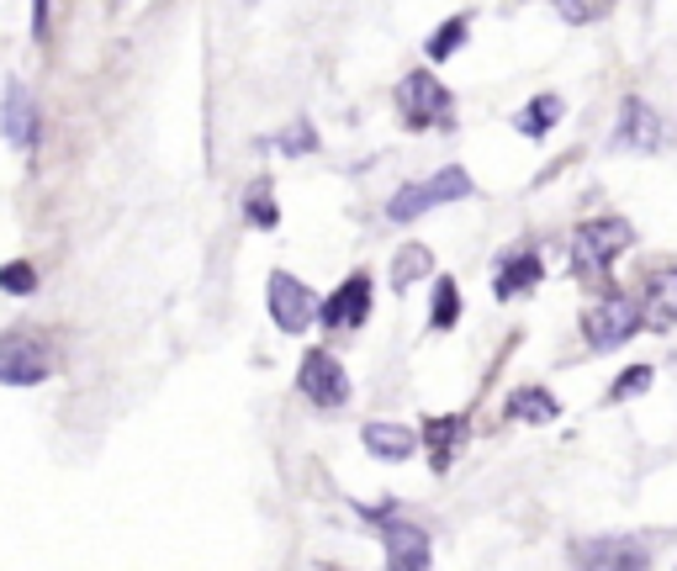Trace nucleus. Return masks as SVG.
Instances as JSON below:
<instances>
[{"instance_id": "f8f14e48", "label": "nucleus", "mask_w": 677, "mask_h": 571, "mask_svg": "<svg viewBox=\"0 0 677 571\" xmlns=\"http://www.w3.org/2000/svg\"><path fill=\"white\" fill-rule=\"evenodd\" d=\"M466 434H472V423H466V413H444V419H424V445H429V460H435V471H450V460L461 455V445H466Z\"/></svg>"}, {"instance_id": "aec40b11", "label": "nucleus", "mask_w": 677, "mask_h": 571, "mask_svg": "<svg viewBox=\"0 0 677 571\" xmlns=\"http://www.w3.org/2000/svg\"><path fill=\"white\" fill-rule=\"evenodd\" d=\"M429 271H435V254H429L424 243H408V249L397 254V265H392V286H397V292H408L413 281H418V275H429Z\"/></svg>"}, {"instance_id": "9d476101", "label": "nucleus", "mask_w": 677, "mask_h": 571, "mask_svg": "<svg viewBox=\"0 0 677 571\" xmlns=\"http://www.w3.org/2000/svg\"><path fill=\"white\" fill-rule=\"evenodd\" d=\"M382 545H386V571H429V535L424 529H413L403 518H386Z\"/></svg>"}, {"instance_id": "0eeeda50", "label": "nucleus", "mask_w": 677, "mask_h": 571, "mask_svg": "<svg viewBox=\"0 0 677 571\" xmlns=\"http://www.w3.org/2000/svg\"><path fill=\"white\" fill-rule=\"evenodd\" d=\"M397 106H403V122H408V127H450V112H455L450 91H444L435 75H424V69L397 85Z\"/></svg>"}, {"instance_id": "7ed1b4c3", "label": "nucleus", "mask_w": 677, "mask_h": 571, "mask_svg": "<svg viewBox=\"0 0 677 571\" xmlns=\"http://www.w3.org/2000/svg\"><path fill=\"white\" fill-rule=\"evenodd\" d=\"M476 185H472V175L466 170H440V175H429V181H413V185H403L392 202H386V217L392 222H413V217H424V212H435V207H450V202H466Z\"/></svg>"}, {"instance_id": "a878e982", "label": "nucleus", "mask_w": 677, "mask_h": 571, "mask_svg": "<svg viewBox=\"0 0 677 571\" xmlns=\"http://www.w3.org/2000/svg\"><path fill=\"white\" fill-rule=\"evenodd\" d=\"M48 11H54V0H32V37H37V43H43V37H48V27H54V16H48Z\"/></svg>"}, {"instance_id": "bb28decb", "label": "nucleus", "mask_w": 677, "mask_h": 571, "mask_svg": "<svg viewBox=\"0 0 677 571\" xmlns=\"http://www.w3.org/2000/svg\"><path fill=\"white\" fill-rule=\"evenodd\" d=\"M328 571H334V567H328Z\"/></svg>"}, {"instance_id": "39448f33", "label": "nucleus", "mask_w": 677, "mask_h": 571, "mask_svg": "<svg viewBox=\"0 0 677 571\" xmlns=\"http://www.w3.org/2000/svg\"><path fill=\"white\" fill-rule=\"evenodd\" d=\"M266 301H270V318H275V329L281 333H307L313 329V318H318L313 286H302L292 271H270Z\"/></svg>"}, {"instance_id": "412c9836", "label": "nucleus", "mask_w": 677, "mask_h": 571, "mask_svg": "<svg viewBox=\"0 0 677 571\" xmlns=\"http://www.w3.org/2000/svg\"><path fill=\"white\" fill-rule=\"evenodd\" d=\"M466 32H472V22H466V16H450V22H444V27L429 37V59L444 64L450 54H455V48H461V43H466Z\"/></svg>"}, {"instance_id": "4468645a", "label": "nucleus", "mask_w": 677, "mask_h": 571, "mask_svg": "<svg viewBox=\"0 0 677 571\" xmlns=\"http://www.w3.org/2000/svg\"><path fill=\"white\" fill-rule=\"evenodd\" d=\"M583 556H588L598 571H646L651 567L646 545H635V540H598V545H588Z\"/></svg>"}, {"instance_id": "dca6fc26", "label": "nucleus", "mask_w": 677, "mask_h": 571, "mask_svg": "<svg viewBox=\"0 0 677 571\" xmlns=\"http://www.w3.org/2000/svg\"><path fill=\"white\" fill-rule=\"evenodd\" d=\"M540 275H545V265H540V254H514V260H503V271H498V297H524V292H534L540 286Z\"/></svg>"}, {"instance_id": "f257e3e1", "label": "nucleus", "mask_w": 677, "mask_h": 571, "mask_svg": "<svg viewBox=\"0 0 677 571\" xmlns=\"http://www.w3.org/2000/svg\"><path fill=\"white\" fill-rule=\"evenodd\" d=\"M635 243V228L624 222V217H593L577 228V239H572V260H577V275L598 286V292H609V265H614L619 254Z\"/></svg>"}, {"instance_id": "423d86ee", "label": "nucleus", "mask_w": 677, "mask_h": 571, "mask_svg": "<svg viewBox=\"0 0 677 571\" xmlns=\"http://www.w3.org/2000/svg\"><path fill=\"white\" fill-rule=\"evenodd\" d=\"M296 391L313 408H345L350 402V376H345V365L334 361L328 350H307L302 365H296Z\"/></svg>"}, {"instance_id": "6e6552de", "label": "nucleus", "mask_w": 677, "mask_h": 571, "mask_svg": "<svg viewBox=\"0 0 677 571\" xmlns=\"http://www.w3.org/2000/svg\"><path fill=\"white\" fill-rule=\"evenodd\" d=\"M365 312H371V275L365 271H354L339 292L328 301H318V323L324 329H334V333H350V329H360L365 323Z\"/></svg>"}, {"instance_id": "4be33fe9", "label": "nucleus", "mask_w": 677, "mask_h": 571, "mask_svg": "<svg viewBox=\"0 0 677 571\" xmlns=\"http://www.w3.org/2000/svg\"><path fill=\"white\" fill-rule=\"evenodd\" d=\"M275 149H281V153H292V159H296V153H313V149H318V133H313V122H302V117H296L292 127H286V133L275 138Z\"/></svg>"}, {"instance_id": "a211bd4d", "label": "nucleus", "mask_w": 677, "mask_h": 571, "mask_svg": "<svg viewBox=\"0 0 677 571\" xmlns=\"http://www.w3.org/2000/svg\"><path fill=\"white\" fill-rule=\"evenodd\" d=\"M244 217H249V228H260V233H270V228L281 222V207H275V191H270L266 175L249 185V196H244Z\"/></svg>"}, {"instance_id": "5701e85b", "label": "nucleus", "mask_w": 677, "mask_h": 571, "mask_svg": "<svg viewBox=\"0 0 677 571\" xmlns=\"http://www.w3.org/2000/svg\"><path fill=\"white\" fill-rule=\"evenodd\" d=\"M455 312H461V292H455V281H440L435 286V329H455Z\"/></svg>"}, {"instance_id": "f03ea898", "label": "nucleus", "mask_w": 677, "mask_h": 571, "mask_svg": "<svg viewBox=\"0 0 677 571\" xmlns=\"http://www.w3.org/2000/svg\"><path fill=\"white\" fill-rule=\"evenodd\" d=\"M59 365V350L43 329L0 333V387H43Z\"/></svg>"}, {"instance_id": "f3484780", "label": "nucleus", "mask_w": 677, "mask_h": 571, "mask_svg": "<svg viewBox=\"0 0 677 571\" xmlns=\"http://www.w3.org/2000/svg\"><path fill=\"white\" fill-rule=\"evenodd\" d=\"M561 112H566V101H561V95H534L530 106L519 112V122H514V127H519L524 138H545V133L561 122Z\"/></svg>"}, {"instance_id": "20e7f679", "label": "nucleus", "mask_w": 677, "mask_h": 571, "mask_svg": "<svg viewBox=\"0 0 677 571\" xmlns=\"http://www.w3.org/2000/svg\"><path fill=\"white\" fill-rule=\"evenodd\" d=\"M635 333H641V301L624 292H598V301L583 312V339L593 350H619Z\"/></svg>"}, {"instance_id": "6ab92c4d", "label": "nucleus", "mask_w": 677, "mask_h": 571, "mask_svg": "<svg viewBox=\"0 0 677 571\" xmlns=\"http://www.w3.org/2000/svg\"><path fill=\"white\" fill-rule=\"evenodd\" d=\"M0 292L5 297H37L43 292V275H37L32 260H5L0 265Z\"/></svg>"}, {"instance_id": "9b49d317", "label": "nucleus", "mask_w": 677, "mask_h": 571, "mask_svg": "<svg viewBox=\"0 0 677 571\" xmlns=\"http://www.w3.org/2000/svg\"><path fill=\"white\" fill-rule=\"evenodd\" d=\"M614 144L619 149H635V153H656L662 149V117L651 112L646 101H624L619 106V127H614Z\"/></svg>"}, {"instance_id": "1a4fd4ad", "label": "nucleus", "mask_w": 677, "mask_h": 571, "mask_svg": "<svg viewBox=\"0 0 677 571\" xmlns=\"http://www.w3.org/2000/svg\"><path fill=\"white\" fill-rule=\"evenodd\" d=\"M0 133H5L11 149L37 153V106H32V91L22 80H11L0 91Z\"/></svg>"}, {"instance_id": "2eb2a0df", "label": "nucleus", "mask_w": 677, "mask_h": 571, "mask_svg": "<svg viewBox=\"0 0 677 571\" xmlns=\"http://www.w3.org/2000/svg\"><path fill=\"white\" fill-rule=\"evenodd\" d=\"M503 413H508V419H519V423H551L561 413V402L545 387H519V391H508Z\"/></svg>"}, {"instance_id": "393cba45", "label": "nucleus", "mask_w": 677, "mask_h": 571, "mask_svg": "<svg viewBox=\"0 0 677 571\" xmlns=\"http://www.w3.org/2000/svg\"><path fill=\"white\" fill-rule=\"evenodd\" d=\"M551 5H556L566 22H593V16H603L614 0H551Z\"/></svg>"}, {"instance_id": "ddd939ff", "label": "nucleus", "mask_w": 677, "mask_h": 571, "mask_svg": "<svg viewBox=\"0 0 677 571\" xmlns=\"http://www.w3.org/2000/svg\"><path fill=\"white\" fill-rule=\"evenodd\" d=\"M360 439H365V450L376 455V460H408L418 450V434L403 429V423H365Z\"/></svg>"}, {"instance_id": "b1692460", "label": "nucleus", "mask_w": 677, "mask_h": 571, "mask_svg": "<svg viewBox=\"0 0 677 571\" xmlns=\"http://www.w3.org/2000/svg\"><path fill=\"white\" fill-rule=\"evenodd\" d=\"M651 387V365H630L624 376L614 381V391H609V402H624V397H641V391Z\"/></svg>"}]
</instances>
